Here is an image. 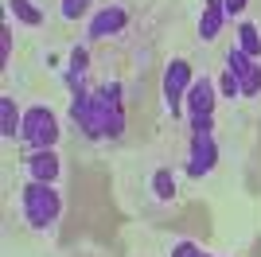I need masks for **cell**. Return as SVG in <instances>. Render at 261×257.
I'll list each match as a JSON object with an SVG mask.
<instances>
[{"mask_svg":"<svg viewBox=\"0 0 261 257\" xmlns=\"http://www.w3.org/2000/svg\"><path fill=\"white\" fill-rule=\"evenodd\" d=\"M70 117L90 140L121 137L125 133V109H121V82H106L98 94H74Z\"/></svg>","mask_w":261,"mask_h":257,"instance_id":"1","label":"cell"},{"mask_svg":"<svg viewBox=\"0 0 261 257\" xmlns=\"http://www.w3.org/2000/svg\"><path fill=\"white\" fill-rule=\"evenodd\" d=\"M20 207H23V218L32 226H39V230H47V226L59 218V211H63V199H59V191H55V183H28L20 195Z\"/></svg>","mask_w":261,"mask_h":257,"instance_id":"2","label":"cell"},{"mask_svg":"<svg viewBox=\"0 0 261 257\" xmlns=\"http://www.w3.org/2000/svg\"><path fill=\"white\" fill-rule=\"evenodd\" d=\"M20 140H23L32 152L55 148V140H59V121H55L51 109H47V106L23 109V133H20Z\"/></svg>","mask_w":261,"mask_h":257,"instance_id":"3","label":"cell"},{"mask_svg":"<svg viewBox=\"0 0 261 257\" xmlns=\"http://www.w3.org/2000/svg\"><path fill=\"white\" fill-rule=\"evenodd\" d=\"M195 82L191 78V63H184V59H172V63L164 66V106H168V113H179V106H184V94L187 86Z\"/></svg>","mask_w":261,"mask_h":257,"instance_id":"4","label":"cell"},{"mask_svg":"<svg viewBox=\"0 0 261 257\" xmlns=\"http://www.w3.org/2000/svg\"><path fill=\"white\" fill-rule=\"evenodd\" d=\"M218 164V144L211 133H199V137H191V164H187V175H207L211 168Z\"/></svg>","mask_w":261,"mask_h":257,"instance_id":"5","label":"cell"},{"mask_svg":"<svg viewBox=\"0 0 261 257\" xmlns=\"http://www.w3.org/2000/svg\"><path fill=\"white\" fill-rule=\"evenodd\" d=\"M125 23H129V12L121 8V4H109V8H101L98 16L90 20L86 35H90V39H109V35H117Z\"/></svg>","mask_w":261,"mask_h":257,"instance_id":"6","label":"cell"},{"mask_svg":"<svg viewBox=\"0 0 261 257\" xmlns=\"http://www.w3.org/2000/svg\"><path fill=\"white\" fill-rule=\"evenodd\" d=\"M23 168H28V175H32L35 183H55L59 179V156H55V148L32 152V156L23 160Z\"/></svg>","mask_w":261,"mask_h":257,"instance_id":"7","label":"cell"},{"mask_svg":"<svg viewBox=\"0 0 261 257\" xmlns=\"http://www.w3.org/2000/svg\"><path fill=\"white\" fill-rule=\"evenodd\" d=\"M184 101H187V109H191V117H195V113H211V109H215V82H211L207 74L195 78V82L187 86Z\"/></svg>","mask_w":261,"mask_h":257,"instance_id":"8","label":"cell"},{"mask_svg":"<svg viewBox=\"0 0 261 257\" xmlns=\"http://www.w3.org/2000/svg\"><path fill=\"white\" fill-rule=\"evenodd\" d=\"M222 23H226V4L222 0H203V16H199V35L203 43H211L218 32H222Z\"/></svg>","mask_w":261,"mask_h":257,"instance_id":"9","label":"cell"},{"mask_svg":"<svg viewBox=\"0 0 261 257\" xmlns=\"http://www.w3.org/2000/svg\"><path fill=\"white\" fill-rule=\"evenodd\" d=\"M23 133V113L16 109L12 97H0V137L4 140H16Z\"/></svg>","mask_w":261,"mask_h":257,"instance_id":"10","label":"cell"},{"mask_svg":"<svg viewBox=\"0 0 261 257\" xmlns=\"http://www.w3.org/2000/svg\"><path fill=\"white\" fill-rule=\"evenodd\" d=\"M86 63H90L86 47H74V51H70V66H66V82H70V90H74V94H82V74H86Z\"/></svg>","mask_w":261,"mask_h":257,"instance_id":"11","label":"cell"},{"mask_svg":"<svg viewBox=\"0 0 261 257\" xmlns=\"http://www.w3.org/2000/svg\"><path fill=\"white\" fill-rule=\"evenodd\" d=\"M8 12L20 23H28V28H39V23H43V12L35 8V0H8Z\"/></svg>","mask_w":261,"mask_h":257,"instance_id":"12","label":"cell"},{"mask_svg":"<svg viewBox=\"0 0 261 257\" xmlns=\"http://www.w3.org/2000/svg\"><path fill=\"white\" fill-rule=\"evenodd\" d=\"M253 63H257V59H250V55L242 51V47H230V51H226V70H230L234 78H238V82H242V78H246V74L253 70Z\"/></svg>","mask_w":261,"mask_h":257,"instance_id":"13","label":"cell"},{"mask_svg":"<svg viewBox=\"0 0 261 257\" xmlns=\"http://www.w3.org/2000/svg\"><path fill=\"white\" fill-rule=\"evenodd\" d=\"M238 47L250 55V59L261 55V32L253 28V23H242V28H238Z\"/></svg>","mask_w":261,"mask_h":257,"instance_id":"14","label":"cell"},{"mask_svg":"<svg viewBox=\"0 0 261 257\" xmlns=\"http://www.w3.org/2000/svg\"><path fill=\"white\" fill-rule=\"evenodd\" d=\"M152 191H156V199H172L175 195V175H172V168H160L152 175Z\"/></svg>","mask_w":261,"mask_h":257,"instance_id":"15","label":"cell"},{"mask_svg":"<svg viewBox=\"0 0 261 257\" xmlns=\"http://www.w3.org/2000/svg\"><path fill=\"white\" fill-rule=\"evenodd\" d=\"M261 94V63H253V70L242 78V97H253Z\"/></svg>","mask_w":261,"mask_h":257,"instance_id":"16","label":"cell"},{"mask_svg":"<svg viewBox=\"0 0 261 257\" xmlns=\"http://www.w3.org/2000/svg\"><path fill=\"white\" fill-rule=\"evenodd\" d=\"M218 90H222V97H230V101H234V97H242V82H238L234 74H230V70H226L222 78H218Z\"/></svg>","mask_w":261,"mask_h":257,"instance_id":"17","label":"cell"},{"mask_svg":"<svg viewBox=\"0 0 261 257\" xmlns=\"http://www.w3.org/2000/svg\"><path fill=\"white\" fill-rule=\"evenodd\" d=\"M86 8H90V0H63V20H78V16H86Z\"/></svg>","mask_w":261,"mask_h":257,"instance_id":"18","label":"cell"},{"mask_svg":"<svg viewBox=\"0 0 261 257\" xmlns=\"http://www.w3.org/2000/svg\"><path fill=\"white\" fill-rule=\"evenodd\" d=\"M211 128H215L211 113H195V117H191V137H199V133H211Z\"/></svg>","mask_w":261,"mask_h":257,"instance_id":"19","label":"cell"},{"mask_svg":"<svg viewBox=\"0 0 261 257\" xmlns=\"http://www.w3.org/2000/svg\"><path fill=\"white\" fill-rule=\"evenodd\" d=\"M0 59H4V63L12 59V23L0 28Z\"/></svg>","mask_w":261,"mask_h":257,"instance_id":"20","label":"cell"},{"mask_svg":"<svg viewBox=\"0 0 261 257\" xmlns=\"http://www.w3.org/2000/svg\"><path fill=\"white\" fill-rule=\"evenodd\" d=\"M172 257H203V249L195 242H179V246H172Z\"/></svg>","mask_w":261,"mask_h":257,"instance_id":"21","label":"cell"},{"mask_svg":"<svg viewBox=\"0 0 261 257\" xmlns=\"http://www.w3.org/2000/svg\"><path fill=\"white\" fill-rule=\"evenodd\" d=\"M222 4H226V16H238V12H246L250 0H222Z\"/></svg>","mask_w":261,"mask_h":257,"instance_id":"22","label":"cell"},{"mask_svg":"<svg viewBox=\"0 0 261 257\" xmlns=\"http://www.w3.org/2000/svg\"><path fill=\"white\" fill-rule=\"evenodd\" d=\"M203 257H211V253H203Z\"/></svg>","mask_w":261,"mask_h":257,"instance_id":"23","label":"cell"}]
</instances>
